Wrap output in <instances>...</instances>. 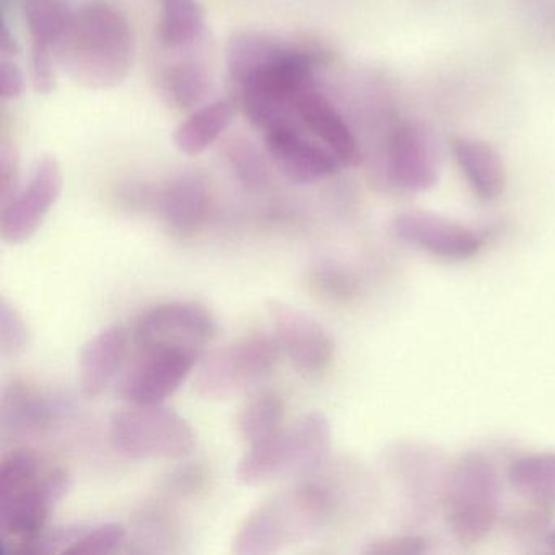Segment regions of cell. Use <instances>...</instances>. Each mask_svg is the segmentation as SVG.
Masks as SVG:
<instances>
[{"label": "cell", "mask_w": 555, "mask_h": 555, "mask_svg": "<svg viewBox=\"0 0 555 555\" xmlns=\"http://www.w3.org/2000/svg\"><path fill=\"white\" fill-rule=\"evenodd\" d=\"M214 314L197 301H165L142 311L131 330L132 344L177 346L204 352L216 337Z\"/></svg>", "instance_id": "obj_10"}, {"label": "cell", "mask_w": 555, "mask_h": 555, "mask_svg": "<svg viewBox=\"0 0 555 555\" xmlns=\"http://www.w3.org/2000/svg\"><path fill=\"white\" fill-rule=\"evenodd\" d=\"M109 440L131 460L180 461L196 448L190 422L162 404H126L113 412Z\"/></svg>", "instance_id": "obj_6"}, {"label": "cell", "mask_w": 555, "mask_h": 555, "mask_svg": "<svg viewBox=\"0 0 555 555\" xmlns=\"http://www.w3.org/2000/svg\"><path fill=\"white\" fill-rule=\"evenodd\" d=\"M63 191V171L54 157L38 158L28 183L0 206V233L9 245L28 242L40 230Z\"/></svg>", "instance_id": "obj_11"}, {"label": "cell", "mask_w": 555, "mask_h": 555, "mask_svg": "<svg viewBox=\"0 0 555 555\" xmlns=\"http://www.w3.org/2000/svg\"><path fill=\"white\" fill-rule=\"evenodd\" d=\"M440 506L460 544L486 541L502 516V483L492 461L479 451L457 457L448 467Z\"/></svg>", "instance_id": "obj_4"}, {"label": "cell", "mask_w": 555, "mask_h": 555, "mask_svg": "<svg viewBox=\"0 0 555 555\" xmlns=\"http://www.w3.org/2000/svg\"><path fill=\"white\" fill-rule=\"evenodd\" d=\"M545 541H547V544L551 545L552 551H555V528L547 532V538H545Z\"/></svg>", "instance_id": "obj_38"}, {"label": "cell", "mask_w": 555, "mask_h": 555, "mask_svg": "<svg viewBox=\"0 0 555 555\" xmlns=\"http://www.w3.org/2000/svg\"><path fill=\"white\" fill-rule=\"evenodd\" d=\"M18 191V157L9 142L0 147V206L8 204Z\"/></svg>", "instance_id": "obj_35"}, {"label": "cell", "mask_w": 555, "mask_h": 555, "mask_svg": "<svg viewBox=\"0 0 555 555\" xmlns=\"http://www.w3.org/2000/svg\"><path fill=\"white\" fill-rule=\"evenodd\" d=\"M18 53H21V48H18L17 40L9 30L8 25H2V30H0V54L5 60H14L18 56Z\"/></svg>", "instance_id": "obj_37"}, {"label": "cell", "mask_w": 555, "mask_h": 555, "mask_svg": "<svg viewBox=\"0 0 555 555\" xmlns=\"http://www.w3.org/2000/svg\"><path fill=\"white\" fill-rule=\"evenodd\" d=\"M275 339L297 372L318 375L333 362L336 343L314 318L281 300L268 301Z\"/></svg>", "instance_id": "obj_12"}, {"label": "cell", "mask_w": 555, "mask_h": 555, "mask_svg": "<svg viewBox=\"0 0 555 555\" xmlns=\"http://www.w3.org/2000/svg\"><path fill=\"white\" fill-rule=\"evenodd\" d=\"M282 349L275 337L249 334L209 356L197 369L196 391L209 401H227L264 382L278 366Z\"/></svg>", "instance_id": "obj_7"}, {"label": "cell", "mask_w": 555, "mask_h": 555, "mask_svg": "<svg viewBox=\"0 0 555 555\" xmlns=\"http://www.w3.org/2000/svg\"><path fill=\"white\" fill-rule=\"evenodd\" d=\"M336 508V495L321 482L298 483L259 503L236 532V555H269L320 529Z\"/></svg>", "instance_id": "obj_2"}, {"label": "cell", "mask_w": 555, "mask_h": 555, "mask_svg": "<svg viewBox=\"0 0 555 555\" xmlns=\"http://www.w3.org/2000/svg\"><path fill=\"white\" fill-rule=\"evenodd\" d=\"M389 232L399 242L448 261L474 258L483 246L482 235L476 230L422 210L392 217Z\"/></svg>", "instance_id": "obj_13"}, {"label": "cell", "mask_w": 555, "mask_h": 555, "mask_svg": "<svg viewBox=\"0 0 555 555\" xmlns=\"http://www.w3.org/2000/svg\"><path fill=\"white\" fill-rule=\"evenodd\" d=\"M25 80L21 67L14 60L0 61V96L17 100L24 93Z\"/></svg>", "instance_id": "obj_36"}, {"label": "cell", "mask_w": 555, "mask_h": 555, "mask_svg": "<svg viewBox=\"0 0 555 555\" xmlns=\"http://www.w3.org/2000/svg\"><path fill=\"white\" fill-rule=\"evenodd\" d=\"M70 489V474L63 467H54L30 482L0 490V534L8 552L24 554L47 529L51 512Z\"/></svg>", "instance_id": "obj_8"}, {"label": "cell", "mask_w": 555, "mask_h": 555, "mask_svg": "<svg viewBox=\"0 0 555 555\" xmlns=\"http://www.w3.org/2000/svg\"><path fill=\"white\" fill-rule=\"evenodd\" d=\"M308 285L317 297L327 304L346 305L360 294L359 275L352 268L334 259H321L308 271Z\"/></svg>", "instance_id": "obj_29"}, {"label": "cell", "mask_w": 555, "mask_h": 555, "mask_svg": "<svg viewBox=\"0 0 555 555\" xmlns=\"http://www.w3.org/2000/svg\"><path fill=\"white\" fill-rule=\"evenodd\" d=\"M30 344V327L21 311L2 300L0 305V350L4 357H17Z\"/></svg>", "instance_id": "obj_32"}, {"label": "cell", "mask_w": 555, "mask_h": 555, "mask_svg": "<svg viewBox=\"0 0 555 555\" xmlns=\"http://www.w3.org/2000/svg\"><path fill=\"white\" fill-rule=\"evenodd\" d=\"M56 54L51 51L31 50V83L38 95H50L56 90Z\"/></svg>", "instance_id": "obj_33"}, {"label": "cell", "mask_w": 555, "mask_h": 555, "mask_svg": "<svg viewBox=\"0 0 555 555\" xmlns=\"http://www.w3.org/2000/svg\"><path fill=\"white\" fill-rule=\"evenodd\" d=\"M203 359L188 347L139 346L118 382V396L126 404H164L180 389Z\"/></svg>", "instance_id": "obj_9"}, {"label": "cell", "mask_w": 555, "mask_h": 555, "mask_svg": "<svg viewBox=\"0 0 555 555\" xmlns=\"http://www.w3.org/2000/svg\"><path fill=\"white\" fill-rule=\"evenodd\" d=\"M266 149L275 168L295 184H311L334 177L343 168L336 155L308 139L297 122L266 132Z\"/></svg>", "instance_id": "obj_14"}, {"label": "cell", "mask_w": 555, "mask_h": 555, "mask_svg": "<svg viewBox=\"0 0 555 555\" xmlns=\"http://www.w3.org/2000/svg\"><path fill=\"white\" fill-rule=\"evenodd\" d=\"M512 489L535 505H555V453L526 454L508 469Z\"/></svg>", "instance_id": "obj_26"}, {"label": "cell", "mask_w": 555, "mask_h": 555, "mask_svg": "<svg viewBox=\"0 0 555 555\" xmlns=\"http://www.w3.org/2000/svg\"><path fill=\"white\" fill-rule=\"evenodd\" d=\"M131 340L121 324L103 327L87 340L79 360L80 391L87 399L99 398L112 385L125 365Z\"/></svg>", "instance_id": "obj_17"}, {"label": "cell", "mask_w": 555, "mask_h": 555, "mask_svg": "<svg viewBox=\"0 0 555 555\" xmlns=\"http://www.w3.org/2000/svg\"><path fill=\"white\" fill-rule=\"evenodd\" d=\"M333 431L326 415L308 412L292 427L251 444L240 460L236 476L246 486H261L282 477H310L331 457Z\"/></svg>", "instance_id": "obj_3"}, {"label": "cell", "mask_w": 555, "mask_h": 555, "mask_svg": "<svg viewBox=\"0 0 555 555\" xmlns=\"http://www.w3.org/2000/svg\"><path fill=\"white\" fill-rule=\"evenodd\" d=\"M454 158L469 184L482 201H495L506 188V168L502 155L479 139H451Z\"/></svg>", "instance_id": "obj_21"}, {"label": "cell", "mask_w": 555, "mask_h": 555, "mask_svg": "<svg viewBox=\"0 0 555 555\" xmlns=\"http://www.w3.org/2000/svg\"><path fill=\"white\" fill-rule=\"evenodd\" d=\"M392 476L402 483L409 505L417 515H427L435 502H441L448 467L435 450L422 444L399 443L388 453Z\"/></svg>", "instance_id": "obj_16"}, {"label": "cell", "mask_w": 555, "mask_h": 555, "mask_svg": "<svg viewBox=\"0 0 555 555\" xmlns=\"http://www.w3.org/2000/svg\"><path fill=\"white\" fill-rule=\"evenodd\" d=\"M210 79L206 66L199 61L181 60L167 67L164 92L168 102L180 109L199 105L209 92Z\"/></svg>", "instance_id": "obj_28"}, {"label": "cell", "mask_w": 555, "mask_h": 555, "mask_svg": "<svg viewBox=\"0 0 555 555\" xmlns=\"http://www.w3.org/2000/svg\"><path fill=\"white\" fill-rule=\"evenodd\" d=\"M233 115L235 109L229 100H216L201 106L175 129V147L190 157L203 154L229 129Z\"/></svg>", "instance_id": "obj_23"}, {"label": "cell", "mask_w": 555, "mask_h": 555, "mask_svg": "<svg viewBox=\"0 0 555 555\" xmlns=\"http://www.w3.org/2000/svg\"><path fill=\"white\" fill-rule=\"evenodd\" d=\"M314 51L291 44L278 60L243 83L238 89L240 105L248 121L264 132L295 122L297 103L314 90Z\"/></svg>", "instance_id": "obj_5"}, {"label": "cell", "mask_w": 555, "mask_h": 555, "mask_svg": "<svg viewBox=\"0 0 555 555\" xmlns=\"http://www.w3.org/2000/svg\"><path fill=\"white\" fill-rule=\"evenodd\" d=\"M51 422V405L40 389L24 379H12L0 401V430L11 440L43 434Z\"/></svg>", "instance_id": "obj_20"}, {"label": "cell", "mask_w": 555, "mask_h": 555, "mask_svg": "<svg viewBox=\"0 0 555 555\" xmlns=\"http://www.w3.org/2000/svg\"><path fill=\"white\" fill-rule=\"evenodd\" d=\"M285 402L279 392L262 391L238 415V431L251 447L268 440L284 428Z\"/></svg>", "instance_id": "obj_27"}, {"label": "cell", "mask_w": 555, "mask_h": 555, "mask_svg": "<svg viewBox=\"0 0 555 555\" xmlns=\"http://www.w3.org/2000/svg\"><path fill=\"white\" fill-rule=\"evenodd\" d=\"M430 551V542L421 535H392L370 542L366 554L411 555Z\"/></svg>", "instance_id": "obj_34"}, {"label": "cell", "mask_w": 555, "mask_h": 555, "mask_svg": "<svg viewBox=\"0 0 555 555\" xmlns=\"http://www.w3.org/2000/svg\"><path fill=\"white\" fill-rule=\"evenodd\" d=\"M388 175L395 186L411 193H422L437 184L438 160L434 142L418 122L404 121L392 131Z\"/></svg>", "instance_id": "obj_15"}, {"label": "cell", "mask_w": 555, "mask_h": 555, "mask_svg": "<svg viewBox=\"0 0 555 555\" xmlns=\"http://www.w3.org/2000/svg\"><path fill=\"white\" fill-rule=\"evenodd\" d=\"M297 121L330 149L343 167H356L360 162L359 144L340 113L317 90L301 96L295 108Z\"/></svg>", "instance_id": "obj_19"}, {"label": "cell", "mask_w": 555, "mask_h": 555, "mask_svg": "<svg viewBox=\"0 0 555 555\" xmlns=\"http://www.w3.org/2000/svg\"><path fill=\"white\" fill-rule=\"evenodd\" d=\"M22 12L30 34L31 50L56 54L76 12L67 0H24Z\"/></svg>", "instance_id": "obj_24"}, {"label": "cell", "mask_w": 555, "mask_h": 555, "mask_svg": "<svg viewBox=\"0 0 555 555\" xmlns=\"http://www.w3.org/2000/svg\"><path fill=\"white\" fill-rule=\"evenodd\" d=\"M288 47L291 44L262 31H236L230 37L225 51L230 80L240 89L262 67L284 54Z\"/></svg>", "instance_id": "obj_22"}, {"label": "cell", "mask_w": 555, "mask_h": 555, "mask_svg": "<svg viewBox=\"0 0 555 555\" xmlns=\"http://www.w3.org/2000/svg\"><path fill=\"white\" fill-rule=\"evenodd\" d=\"M57 64L77 86L112 89L125 82L135 57V34L128 15L103 0L74 12L56 51Z\"/></svg>", "instance_id": "obj_1"}, {"label": "cell", "mask_w": 555, "mask_h": 555, "mask_svg": "<svg viewBox=\"0 0 555 555\" xmlns=\"http://www.w3.org/2000/svg\"><path fill=\"white\" fill-rule=\"evenodd\" d=\"M126 528L121 522L89 528L69 548L66 555H106L115 552L125 542Z\"/></svg>", "instance_id": "obj_31"}, {"label": "cell", "mask_w": 555, "mask_h": 555, "mask_svg": "<svg viewBox=\"0 0 555 555\" xmlns=\"http://www.w3.org/2000/svg\"><path fill=\"white\" fill-rule=\"evenodd\" d=\"M155 206L173 235H194L209 216V181L201 173L180 175L158 193Z\"/></svg>", "instance_id": "obj_18"}, {"label": "cell", "mask_w": 555, "mask_h": 555, "mask_svg": "<svg viewBox=\"0 0 555 555\" xmlns=\"http://www.w3.org/2000/svg\"><path fill=\"white\" fill-rule=\"evenodd\" d=\"M206 31V12L197 0H162L158 38L168 50H188Z\"/></svg>", "instance_id": "obj_25"}, {"label": "cell", "mask_w": 555, "mask_h": 555, "mask_svg": "<svg viewBox=\"0 0 555 555\" xmlns=\"http://www.w3.org/2000/svg\"><path fill=\"white\" fill-rule=\"evenodd\" d=\"M225 154L233 173L246 190L264 191L269 186L268 165L251 141L235 139L230 142Z\"/></svg>", "instance_id": "obj_30"}]
</instances>
